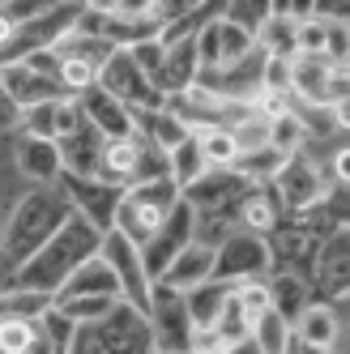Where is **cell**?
<instances>
[{
  "label": "cell",
  "instance_id": "1",
  "mask_svg": "<svg viewBox=\"0 0 350 354\" xmlns=\"http://www.w3.org/2000/svg\"><path fill=\"white\" fill-rule=\"evenodd\" d=\"M98 248H103V231H98L94 222H86L77 209H73V214L60 222V231L13 269V286L56 295L73 269L86 265L90 257H98Z\"/></svg>",
  "mask_w": 350,
  "mask_h": 354
},
{
  "label": "cell",
  "instance_id": "2",
  "mask_svg": "<svg viewBox=\"0 0 350 354\" xmlns=\"http://www.w3.org/2000/svg\"><path fill=\"white\" fill-rule=\"evenodd\" d=\"M68 214H73V205L60 188H35L17 201L5 235H0V290L13 286V269L52 239Z\"/></svg>",
  "mask_w": 350,
  "mask_h": 354
},
{
  "label": "cell",
  "instance_id": "3",
  "mask_svg": "<svg viewBox=\"0 0 350 354\" xmlns=\"http://www.w3.org/2000/svg\"><path fill=\"white\" fill-rule=\"evenodd\" d=\"M64 354H154V337H149V320L145 312L116 303L107 316L77 324Z\"/></svg>",
  "mask_w": 350,
  "mask_h": 354
},
{
  "label": "cell",
  "instance_id": "4",
  "mask_svg": "<svg viewBox=\"0 0 350 354\" xmlns=\"http://www.w3.org/2000/svg\"><path fill=\"white\" fill-rule=\"evenodd\" d=\"M175 201H180V184H175L171 175H163V180H145V184H129V188L120 192L111 231H120L129 243L141 248L163 226V218L171 214Z\"/></svg>",
  "mask_w": 350,
  "mask_h": 354
},
{
  "label": "cell",
  "instance_id": "5",
  "mask_svg": "<svg viewBox=\"0 0 350 354\" xmlns=\"http://www.w3.org/2000/svg\"><path fill=\"white\" fill-rule=\"evenodd\" d=\"M77 13H82V0H56L47 13L21 21V26H13V35L0 43V64L26 60L30 52H39V47H56V39H64L73 30Z\"/></svg>",
  "mask_w": 350,
  "mask_h": 354
},
{
  "label": "cell",
  "instance_id": "6",
  "mask_svg": "<svg viewBox=\"0 0 350 354\" xmlns=\"http://www.w3.org/2000/svg\"><path fill=\"white\" fill-rule=\"evenodd\" d=\"M252 188L235 167H205L192 184L180 188V201L192 214H222V218H235L239 222V201L243 192Z\"/></svg>",
  "mask_w": 350,
  "mask_h": 354
},
{
  "label": "cell",
  "instance_id": "7",
  "mask_svg": "<svg viewBox=\"0 0 350 354\" xmlns=\"http://www.w3.org/2000/svg\"><path fill=\"white\" fill-rule=\"evenodd\" d=\"M145 320H149V337H154V350L188 354L192 320H188V308H184V290H175V286H167V282H154V286H149Z\"/></svg>",
  "mask_w": 350,
  "mask_h": 354
},
{
  "label": "cell",
  "instance_id": "8",
  "mask_svg": "<svg viewBox=\"0 0 350 354\" xmlns=\"http://www.w3.org/2000/svg\"><path fill=\"white\" fill-rule=\"evenodd\" d=\"M98 86H103L111 98H120L129 111H137V107H163V94L149 86V77L141 73V64L133 60L129 47H116V52L107 56V64L98 68Z\"/></svg>",
  "mask_w": 350,
  "mask_h": 354
},
{
  "label": "cell",
  "instance_id": "9",
  "mask_svg": "<svg viewBox=\"0 0 350 354\" xmlns=\"http://www.w3.org/2000/svg\"><path fill=\"white\" fill-rule=\"evenodd\" d=\"M98 257L111 265L116 282H120V299L129 303V308L145 312V308H149V286H154V282H149V273H145V265H141L137 243H129L120 231H103V248H98Z\"/></svg>",
  "mask_w": 350,
  "mask_h": 354
},
{
  "label": "cell",
  "instance_id": "10",
  "mask_svg": "<svg viewBox=\"0 0 350 354\" xmlns=\"http://www.w3.org/2000/svg\"><path fill=\"white\" fill-rule=\"evenodd\" d=\"M269 273V248L252 231H235L214 248V269L210 277L222 282H248V277H265Z\"/></svg>",
  "mask_w": 350,
  "mask_h": 354
},
{
  "label": "cell",
  "instance_id": "11",
  "mask_svg": "<svg viewBox=\"0 0 350 354\" xmlns=\"http://www.w3.org/2000/svg\"><path fill=\"white\" fill-rule=\"evenodd\" d=\"M60 192L68 196V205L77 209L86 222H94L98 231H111V218H116V205H120V184H107L98 175H73V171H60Z\"/></svg>",
  "mask_w": 350,
  "mask_h": 354
},
{
  "label": "cell",
  "instance_id": "12",
  "mask_svg": "<svg viewBox=\"0 0 350 354\" xmlns=\"http://www.w3.org/2000/svg\"><path fill=\"white\" fill-rule=\"evenodd\" d=\"M269 188L278 192V205H282V214L291 218V214H299L304 205H312L316 196H324L329 188H324V175H320V167L308 158V154H286V162L278 167V175L269 180Z\"/></svg>",
  "mask_w": 350,
  "mask_h": 354
},
{
  "label": "cell",
  "instance_id": "13",
  "mask_svg": "<svg viewBox=\"0 0 350 354\" xmlns=\"http://www.w3.org/2000/svg\"><path fill=\"white\" fill-rule=\"evenodd\" d=\"M184 243H192V209L184 205V201H175L171 214L163 218V226L137 248V252H141V265H145V273H149V282H154V277H163V269L175 261V252H180Z\"/></svg>",
  "mask_w": 350,
  "mask_h": 354
},
{
  "label": "cell",
  "instance_id": "14",
  "mask_svg": "<svg viewBox=\"0 0 350 354\" xmlns=\"http://www.w3.org/2000/svg\"><path fill=\"white\" fill-rule=\"evenodd\" d=\"M261 239L269 248V269H286V273H299V277H308V282H312V257H316L320 239H312L295 218H282Z\"/></svg>",
  "mask_w": 350,
  "mask_h": 354
},
{
  "label": "cell",
  "instance_id": "15",
  "mask_svg": "<svg viewBox=\"0 0 350 354\" xmlns=\"http://www.w3.org/2000/svg\"><path fill=\"white\" fill-rule=\"evenodd\" d=\"M312 282L346 303V290H350V231H333L329 239H320L316 248V257H312Z\"/></svg>",
  "mask_w": 350,
  "mask_h": 354
},
{
  "label": "cell",
  "instance_id": "16",
  "mask_svg": "<svg viewBox=\"0 0 350 354\" xmlns=\"http://www.w3.org/2000/svg\"><path fill=\"white\" fill-rule=\"evenodd\" d=\"M103 133L82 115L64 137H56V149H60V171H73V175H98V158H103Z\"/></svg>",
  "mask_w": 350,
  "mask_h": 354
},
{
  "label": "cell",
  "instance_id": "17",
  "mask_svg": "<svg viewBox=\"0 0 350 354\" xmlns=\"http://www.w3.org/2000/svg\"><path fill=\"white\" fill-rule=\"evenodd\" d=\"M0 82H5L9 98L26 111L35 103H52V98H68L64 86L56 77H43V73H35L26 60H13V64H0Z\"/></svg>",
  "mask_w": 350,
  "mask_h": 354
},
{
  "label": "cell",
  "instance_id": "18",
  "mask_svg": "<svg viewBox=\"0 0 350 354\" xmlns=\"http://www.w3.org/2000/svg\"><path fill=\"white\" fill-rule=\"evenodd\" d=\"M333 68L320 52H295L291 56V94L295 98H308L316 107H329V77Z\"/></svg>",
  "mask_w": 350,
  "mask_h": 354
},
{
  "label": "cell",
  "instance_id": "19",
  "mask_svg": "<svg viewBox=\"0 0 350 354\" xmlns=\"http://www.w3.org/2000/svg\"><path fill=\"white\" fill-rule=\"evenodd\" d=\"M82 120V107H77V98H52V103H35V107H26L21 111V133H30V137H47V141H56V137H64L73 124Z\"/></svg>",
  "mask_w": 350,
  "mask_h": 354
},
{
  "label": "cell",
  "instance_id": "20",
  "mask_svg": "<svg viewBox=\"0 0 350 354\" xmlns=\"http://www.w3.org/2000/svg\"><path fill=\"white\" fill-rule=\"evenodd\" d=\"M73 98H77L82 115H86L103 137H124V133H133V115H129V107H124L120 98H111L98 82H94L90 90H82V94H73Z\"/></svg>",
  "mask_w": 350,
  "mask_h": 354
},
{
  "label": "cell",
  "instance_id": "21",
  "mask_svg": "<svg viewBox=\"0 0 350 354\" xmlns=\"http://www.w3.org/2000/svg\"><path fill=\"white\" fill-rule=\"evenodd\" d=\"M295 337H304L312 346H329L333 354H346V324L342 312H333V303H308L304 312L295 316Z\"/></svg>",
  "mask_w": 350,
  "mask_h": 354
},
{
  "label": "cell",
  "instance_id": "22",
  "mask_svg": "<svg viewBox=\"0 0 350 354\" xmlns=\"http://www.w3.org/2000/svg\"><path fill=\"white\" fill-rule=\"evenodd\" d=\"M196 82V43L192 39H175L163 47V64L154 73V90L167 98V94H180Z\"/></svg>",
  "mask_w": 350,
  "mask_h": 354
},
{
  "label": "cell",
  "instance_id": "23",
  "mask_svg": "<svg viewBox=\"0 0 350 354\" xmlns=\"http://www.w3.org/2000/svg\"><path fill=\"white\" fill-rule=\"evenodd\" d=\"M210 269H214V248H205V243L192 239V243H184L180 252H175V261L163 269V277H154V282H167L175 290H188L196 282H205Z\"/></svg>",
  "mask_w": 350,
  "mask_h": 354
},
{
  "label": "cell",
  "instance_id": "24",
  "mask_svg": "<svg viewBox=\"0 0 350 354\" xmlns=\"http://www.w3.org/2000/svg\"><path fill=\"white\" fill-rule=\"evenodd\" d=\"M17 171L26 175V180H35V184H52L56 175H60V149H56V141L21 133L17 137Z\"/></svg>",
  "mask_w": 350,
  "mask_h": 354
},
{
  "label": "cell",
  "instance_id": "25",
  "mask_svg": "<svg viewBox=\"0 0 350 354\" xmlns=\"http://www.w3.org/2000/svg\"><path fill=\"white\" fill-rule=\"evenodd\" d=\"M286 214L278 205V192L269 184H252L239 201V231H252V235H269Z\"/></svg>",
  "mask_w": 350,
  "mask_h": 354
},
{
  "label": "cell",
  "instance_id": "26",
  "mask_svg": "<svg viewBox=\"0 0 350 354\" xmlns=\"http://www.w3.org/2000/svg\"><path fill=\"white\" fill-rule=\"evenodd\" d=\"M231 290H235V282H222V277H205V282L188 286V290H184V308H188L192 328H210Z\"/></svg>",
  "mask_w": 350,
  "mask_h": 354
},
{
  "label": "cell",
  "instance_id": "27",
  "mask_svg": "<svg viewBox=\"0 0 350 354\" xmlns=\"http://www.w3.org/2000/svg\"><path fill=\"white\" fill-rule=\"evenodd\" d=\"M133 115V129L141 133V137H149L154 145H163V149H175L192 129L180 120V115H171L167 107H137V111H129Z\"/></svg>",
  "mask_w": 350,
  "mask_h": 354
},
{
  "label": "cell",
  "instance_id": "28",
  "mask_svg": "<svg viewBox=\"0 0 350 354\" xmlns=\"http://www.w3.org/2000/svg\"><path fill=\"white\" fill-rule=\"evenodd\" d=\"M56 295H111V299H120V282L103 257H90L86 265H77L64 277V286Z\"/></svg>",
  "mask_w": 350,
  "mask_h": 354
},
{
  "label": "cell",
  "instance_id": "29",
  "mask_svg": "<svg viewBox=\"0 0 350 354\" xmlns=\"http://www.w3.org/2000/svg\"><path fill=\"white\" fill-rule=\"evenodd\" d=\"M269 290V308L273 312H282L295 328V316L312 303V290H308V277H299V273H286V269H273V282L265 286Z\"/></svg>",
  "mask_w": 350,
  "mask_h": 354
},
{
  "label": "cell",
  "instance_id": "30",
  "mask_svg": "<svg viewBox=\"0 0 350 354\" xmlns=\"http://www.w3.org/2000/svg\"><path fill=\"white\" fill-rule=\"evenodd\" d=\"M111 52H116V43L98 39V35H86V30H68L64 39H56V56L60 60H82L90 68H103Z\"/></svg>",
  "mask_w": 350,
  "mask_h": 354
},
{
  "label": "cell",
  "instance_id": "31",
  "mask_svg": "<svg viewBox=\"0 0 350 354\" xmlns=\"http://www.w3.org/2000/svg\"><path fill=\"white\" fill-rule=\"evenodd\" d=\"M282 162H286V154H282L278 145H257V149H243V154L231 158V167L243 175L248 184H269Z\"/></svg>",
  "mask_w": 350,
  "mask_h": 354
},
{
  "label": "cell",
  "instance_id": "32",
  "mask_svg": "<svg viewBox=\"0 0 350 354\" xmlns=\"http://www.w3.org/2000/svg\"><path fill=\"white\" fill-rule=\"evenodd\" d=\"M252 39H257V47H261L265 56H282V60H291V56H295V17H286V13H269Z\"/></svg>",
  "mask_w": 350,
  "mask_h": 354
},
{
  "label": "cell",
  "instance_id": "33",
  "mask_svg": "<svg viewBox=\"0 0 350 354\" xmlns=\"http://www.w3.org/2000/svg\"><path fill=\"white\" fill-rule=\"evenodd\" d=\"M47 308H52V295L43 290H21V286L0 290V320H39Z\"/></svg>",
  "mask_w": 350,
  "mask_h": 354
},
{
  "label": "cell",
  "instance_id": "34",
  "mask_svg": "<svg viewBox=\"0 0 350 354\" xmlns=\"http://www.w3.org/2000/svg\"><path fill=\"white\" fill-rule=\"evenodd\" d=\"M248 337L261 346V354H282L286 350V337H291V320L282 312L265 308V312L252 316V333H248Z\"/></svg>",
  "mask_w": 350,
  "mask_h": 354
},
{
  "label": "cell",
  "instance_id": "35",
  "mask_svg": "<svg viewBox=\"0 0 350 354\" xmlns=\"http://www.w3.org/2000/svg\"><path fill=\"white\" fill-rule=\"evenodd\" d=\"M167 158H171V180L180 184V188H184V184H192L196 175L210 167V162H205V154H201V141H196V133H188L175 149H167Z\"/></svg>",
  "mask_w": 350,
  "mask_h": 354
},
{
  "label": "cell",
  "instance_id": "36",
  "mask_svg": "<svg viewBox=\"0 0 350 354\" xmlns=\"http://www.w3.org/2000/svg\"><path fill=\"white\" fill-rule=\"evenodd\" d=\"M52 303L73 320V324H86V320H98V316H107L120 299L111 295H52Z\"/></svg>",
  "mask_w": 350,
  "mask_h": 354
},
{
  "label": "cell",
  "instance_id": "37",
  "mask_svg": "<svg viewBox=\"0 0 350 354\" xmlns=\"http://www.w3.org/2000/svg\"><path fill=\"white\" fill-rule=\"evenodd\" d=\"M214 30H218V68L235 64L239 56H248V52L257 47V39L248 35L243 26H235V21H227V17H218V21H214Z\"/></svg>",
  "mask_w": 350,
  "mask_h": 354
},
{
  "label": "cell",
  "instance_id": "38",
  "mask_svg": "<svg viewBox=\"0 0 350 354\" xmlns=\"http://www.w3.org/2000/svg\"><path fill=\"white\" fill-rule=\"evenodd\" d=\"M214 333L222 337V346H231V342H243L248 333H252V316H248L239 303H235V290L227 295V303H222V312L214 316Z\"/></svg>",
  "mask_w": 350,
  "mask_h": 354
},
{
  "label": "cell",
  "instance_id": "39",
  "mask_svg": "<svg viewBox=\"0 0 350 354\" xmlns=\"http://www.w3.org/2000/svg\"><path fill=\"white\" fill-rule=\"evenodd\" d=\"M227 133H231V141H235V154H243V149H257V145H269V115H261V111L252 107L243 120H235Z\"/></svg>",
  "mask_w": 350,
  "mask_h": 354
},
{
  "label": "cell",
  "instance_id": "40",
  "mask_svg": "<svg viewBox=\"0 0 350 354\" xmlns=\"http://www.w3.org/2000/svg\"><path fill=\"white\" fill-rule=\"evenodd\" d=\"M299 141H308V133H304V124L295 120V111H291V107H286V111H278V115H269V145H278L282 154H295Z\"/></svg>",
  "mask_w": 350,
  "mask_h": 354
},
{
  "label": "cell",
  "instance_id": "41",
  "mask_svg": "<svg viewBox=\"0 0 350 354\" xmlns=\"http://www.w3.org/2000/svg\"><path fill=\"white\" fill-rule=\"evenodd\" d=\"M222 17L243 26L248 35H257L261 21L269 17V0H222Z\"/></svg>",
  "mask_w": 350,
  "mask_h": 354
},
{
  "label": "cell",
  "instance_id": "42",
  "mask_svg": "<svg viewBox=\"0 0 350 354\" xmlns=\"http://www.w3.org/2000/svg\"><path fill=\"white\" fill-rule=\"evenodd\" d=\"M192 133H196V141H201V154H205L210 167H231L235 141H231L227 129H192Z\"/></svg>",
  "mask_w": 350,
  "mask_h": 354
},
{
  "label": "cell",
  "instance_id": "43",
  "mask_svg": "<svg viewBox=\"0 0 350 354\" xmlns=\"http://www.w3.org/2000/svg\"><path fill=\"white\" fill-rule=\"evenodd\" d=\"M39 328L47 333V342H52V350H56V354H64V350H68V342H73V333H77V324H73V320L56 308V303L39 316Z\"/></svg>",
  "mask_w": 350,
  "mask_h": 354
},
{
  "label": "cell",
  "instance_id": "44",
  "mask_svg": "<svg viewBox=\"0 0 350 354\" xmlns=\"http://www.w3.org/2000/svg\"><path fill=\"white\" fill-rule=\"evenodd\" d=\"M346 52H350V30H346V17H333L324 21V60L329 64H346Z\"/></svg>",
  "mask_w": 350,
  "mask_h": 354
},
{
  "label": "cell",
  "instance_id": "45",
  "mask_svg": "<svg viewBox=\"0 0 350 354\" xmlns=\"http://www.w3.org/2000/svg\"><path fill=\"white\" fill-rule=\"evenodd\" d=\"M94 82H98V68H90L82 60H60V86H64V94H82Z\"/></svg>",
  "mask_w": 350,
  "mask_h": 354
},
{
  "label": "cell",
  "instance_id": "46",
  "mask_svg": "<svg viewBox=\"0 0 350 354\" xmlns=\"http://www.w3.org/2000/svg\"><path fill=\"white\" fill-rule=\"evenodd\" d=\"M35 333V320H0V354H21Z\"/></svg>",
  "mask_w": 350,
  "mask_h": 354
},
{
  "label": "cell",
  "instance_id": "47",
  "mask_svg": "<svg viewBox=\"0 0 350 354\" xmlns=\"http://www.w3.org/2000/svg\"><path fill=\"white\" fill-rule=\"evenodd\" d=\"M235 303L248 312V316H257V312H265L269 308V290H265V282L261 277H248V282H235Z\"/></svg>",
  "mask_w": 350,
  "mask_h": 354
},
{
  "label": "cell",
  "instance_id": "48",
  "mask_svg": "<svg viewBox=\"0 0 350 354\" xmlns=\"http://www.w3.org/2000/svg\"><path fill=\"white\" fill-rule=\"evenodd\" d=\"M295 52H324V17L295 21Z\"/></svg>",
  "mask_w": 350,
  "mask_h": 354
},
{
  "label": "cell",
  "instance_id": "49",
  "mask_svg": "<svg viewBox=\"0 0 350 354\" xmlns=\"http://www.w3.org/2000/svg\"><path fill=\"white\" fill-rule=\"evenodd\" d=\"M52 5H56V0H0V9L13 17V26H21V21H30V17L47 13Z\"/></svg>",
  "mask_w": 350,
  "mask_h": 354
},
{
  "label": "cell",
  "instance_id": "50",
  "mask_svg": "<svg viewBox=\"0 0 350 354\" xmlns=\"http://www.w3.org/2000/svg\"><path fill=\"white\" fill-rule=\"evenodd\" d=\"M26 64L35 73H43V77H56L60 82V56H56V47H39V52L26 56Z\"/></svg>",
  "mask_w": 350,
  "mask_h": 354
},
{
  "label": "cell",
  "instance_id": "51",
  "mask_svg": "<svg viewBox=\"0 0 350 354\" xmlns=\"http://www.w3.org/2000/svg\"><path fill=\"white\" fill-rule=\"evenodd\" d=\"M17 120H21V107L9 98L5 82H0V129H17Z\"/></svg>",
  "mask_w": 350,
  "mask_h": 354
},
{
  "label": "cell",
  "instance_id": "52",
  "mask_svg": "<svg viewBox=\"0 0 350 354\" xmlns=\"http://www.w3.org/2000/svg\"><path fill=\"white\" fill-rule=\"evenodd\" d=\"M346 5H350V0H316V5H312V17H324V21L346 17Z\"/></svg>",
  "mask_w": 350,
  "mask_h": 354
},
{
  "label": "cell",
  "instance_id": "53",
  "mask_svg": "<svg viewBox=\"0 0 350 354\" xmlns=\"http://www.w3.org/2000/svg\"><path fill=\"white\" fill-rule=\"evenodd\" d=\"M154 0H116V13L120 17H149Z\"/></svg>",
  "mask_w": 350,
  "mask_h": 354
},
{
  "label": "cell",
  "instance_id": "54",
  "mask_svg": "<svg viewBox=\"0 0 350 354\" xmlns=\"http://www.w3.org/2000/svg\"><path fill=\"white\" fill-rule=\"evenodd\" d=\"M282 354H333L329 346H312V342H304V337H295V328H291V337H286V350Z\"/></svg>",
  "mask_w": 350,
  "mask_h": 354
},
{
  "label": "cell",
  "instance_id": "55",
  "mask_svg": "<svg viewBox=\"0 0 350 354\" xmlns=\"http://www.w3.org/2000/svg\"><path fill=\"white\" fill-rule=\"evenodd\" d=\"M222 354H261V346H257L252 337H243V342H231V346L222 350Z\"/></svg>",
  "mask_w": 350,
  "mask_h": 354
},
{
  "label": "cell",
  "instance_id": "56",
  "mask_svg": "<svg viewBox=\"0 0 350 354\" xmlns=\"http://www.w3.org/2000/svg\"><path fill=\"white\" fill-rule=\"evenodd\" d=\"M312 5H316V0H291V17H295V21L312 17Z\"/></svg>",
  "mask_w": 350,
  "mask_h": 354
},
{
  "label": "cell",
  "instance_id": "57",
  "mask_svg": "<svg viewBox=\"0 0 350 354\" xmlns=\"http://www.w3.org/2000/svg\"><path fill=\"white\" fill-rule=\"evenodd\" d=\"M82 9H90V13H116V0H82Z\"/></svg>",
  "mask_w": 350,
  "mask_h": 354
},
{
  "label": "cell",
  "instance_id": "58",
  "mask_svg": "<svg viewBox=\"0 0 350 354\" xmlns=\"http://www.w3.org/2000/svg\"><path fill=\"white\" fill-rule=\"evenodd\" d=\"M9 35H13V17H9L5 9H0V43H5Z\"/></svg>",
  "mask_w": 350,
  "mask_h": 354
}]
</instances>
